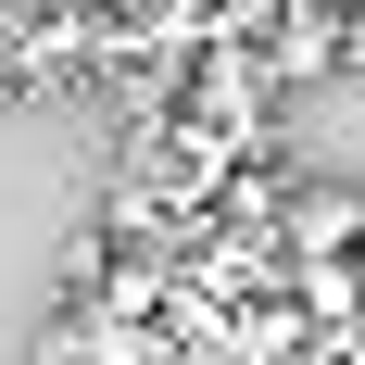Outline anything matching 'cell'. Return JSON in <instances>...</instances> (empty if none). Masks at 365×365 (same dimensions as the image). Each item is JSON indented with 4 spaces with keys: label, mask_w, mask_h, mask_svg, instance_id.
I'll list each match as a JSON object with an SVG mask.
<instances>
[{
    "label": "cell",
    "mask_w": 365,
    "mask_h": 365,
    "mask_svg": "<svg viewBox=\"0 0 365 365\" xmlns=\"http://www.w3.org/2000/svg\"><path fill=\"white\" fill-rule=\"evenodd\" d=\"M340 63L365 76V0H353V13H340Z\"/></svg>",
    "instance_id": "obj_2"
},
{
    "label": "cell",
    "mask_w": 365,
    "mask_h": 365,
    "mask_svg": "<svg viewBox=\"0 0 365 365\" xmlns=\"http://www.w3.org/2000/svg\"><path fill=\"white\" fill-rule=\"evenodd\" d=\"M13 13H63V0H13Z\"/></svg>",
    "instance_id": "obj_3"
},
{
    "label": "cell",
    "mask_w": 365,
    "mask_h": 365,
    "mask_svg": "<svg viewBox=\"0 0 365 365\" xmlns=\"http://www.w3.org/2000/svg\"><path fill=\"white\" fill-rule=\"evenodd\" d=\"M365 240V189H302L290 202V252H353Z\"/></svg>",
    "instance_id": "obj_1"
},
{
    "label": "cell",
    "mask_w": 365,
    "mask_h": 365,
    "mask_svg": "<svg viewBox=\"0 0 365 365\" xmlns=\"http://www.w3.org/2000/svg\"><path fill=\"white\" fill-rule=\"evenodd\" d=\"M353 290H365V240H353Z\"/></svg>",
    "instance_id": "obj_4"
}]
</instances>
